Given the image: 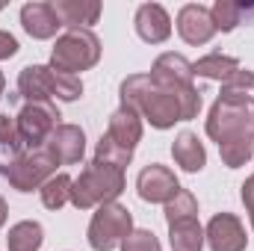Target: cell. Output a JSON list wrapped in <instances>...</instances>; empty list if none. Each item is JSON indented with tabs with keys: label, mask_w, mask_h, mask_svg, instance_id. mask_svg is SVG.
<instances>
[{
	"label": "cell",
	"mask_w": 254,
	"mask_h": 251,
	"mask_svg": "<svg viewBox=\"0 0 254 251\" xmlns=\"http://www.w3.org/2000/svg\"><path fill=\"white\" fill-rule=\"evenodd\" d=\"M71 184H74V178H68L65 172L60 175H54L45 187L39 189V195H42V204L48 207V210H63L65 204L71 201Z\"/></svg>",
	"instance_id": "23"
},
{
	"label": "cell",
	"mask_w": 254,
	"mask_h": 251,
	"mask_svg": "<svg viewBox=\"0 0 254 251\" xmlns=\"http://www.w3.org/2000/svg\"><path fill=\"white\" fill-rule=\"evenodd\" d=\"M210 18H213V27L216 33H231L243 24V3H234V0H216L213 9H210Z\"/></svg>",
	"instance_id": "24"
},
{
	"label": "cell",
	"mask_w": 254,
	"mask_h": 251,
	"mask_svg": "<svg viewBox=\"0 0 254 251\" xmlns=\"http://www.w3.org/2000/svg\"><path fill=\"white\" fill-rule=\"evenodd\" d=\"M133 27H136V36L148 45H163L172 36V18L160 3H142L136 9Z\"/></svg>",
	"instance_id": "14"
},
{
	"label": "cell",
	"mask_w": 254,
	"mask_h": 251,
	"mask_svg": "<svg viewBox=\"0 0 254 251\" xmlns=\"http://www.w3.org/2000/svg\"><path fill=\"white\" fill-rule=\"evenodd\" d=\"M6 219H9V204H6V198L0 195V228L6 225Z\"/></svg>",
	"instance_id": "33"
},
{
	"label": "cell",
	"mask_w": 254,
	"mask_h": 251,
	"mask_svg": "<svg viewBox=\"0 0 254 251\" xmlns=\"http://www.w3.org/2000/svg\"><path fill=\"white\" fill-rule=\"evenodd\" d=\"M101 63V39L92 30H65L63 36H57L54 51H51V68L60 74L77 77L80 71H89Z\"/></svg>",
	"instance_id": "4"
},
{
	"label": "cell",
	"mask_w": 254,
	"mask_h": 251,
	"mask_svg": "<svg viewBox=\"0 0 254 251\" xmlns=\"http://www.w3.org/2000/svg\"><path fill=\"white\" fill-rule=\"evenodd\" d=\"M42 243H45V228L33 219H24V222L12 225L9 234H6L9 251H39Z\"/></svg>",
	"instance_id": "21"
},
{
	"label": "cell",
	"mask_w": 254,
	"mask_h": 251,
	"mask_svg": "<svg viewBox=\"0 0 254 251\" xmlns=\"http://www.w3.org/2000/svg\"><path fill=\"white\" fill-rule=\"evenodd\" d=\"M54 12L60 18V24L68 27V30H89L92 24H98L104 6L98 0H54Z\"/></svg>",
	"instance_id": "17"
},
{
	"label": "cell",
	"mask_w": 254,
	"mask_h": 251,
	"mask_svg": "<svg viewBox=\"0 0 254 251\" xmlns=\"http://www.w3.org/2000/svg\"><path fill=\"white\" fill-rule=\"evenodd\" d=\"M133 231V213L122 204H101L89 222L86 240L95 251H113L119 249Z\"/></svg>",
	"instance_id": "6"
},
{
	"label": "cell",
	"mask_w": 254,
	"mask_h": 251,
	"mask_svg": "<svg viewBox=\"0 0 254 251\" xmlns=\"http://www.w3.org/2000/svg\"><path fill=\"white\" fill-rule=\"evenodd\" d=\"M187 219H198V198L190 189H178L172 201H166V222H187Z\"/></svg>",
	"instance_id": "26"
},
{
	"label": "cell",
	"mask_w": 254,
	"mask_h": 251,
	"mask_svg": "<svg viewBox=\"0 0 254 251\" xmlns=\"http://www.w3.org/2000/svg\"><path fill=\"white\" fill-rule=\"evenodd\" d=\"M21 136H18V122L9 113H0V148H18Z\"/></svg>",
	"instance_id": "30"
},
{
	"label": "cell",
	"mask_w": 254,
	"mask_h": 251,
	"mask_svg": "<svg viewBox=\"0 0 254 251\" xmlns=\"http://www.w3.org/2000/svg\"><path fill=\"white\" fill-rule=\"evenodd\" d=\"M45 148L54 154V160L60 166H74L86 154V133L80 125H60L45 142Z\"/></svg>",
	"instance_id": "13"
},
{
	"label": "cell",
	"mask_w": 254,
	"mask_h": 251,
	"mask_svg": "<svg viewBox=\"0 0 254 251\" xmlns=\"http://www.w3.org/2000/svg\"><path fill=\"white\" fill-rule=\"evenodd\" d=\"M240 71V60L228 57V54H207L201 57L198 63H192V74L195 77H204V80H219L225 83L231 74Z\"/></svg>",
	"instance_id": "20"
},
{
	"label": "cell",
	"mask_w": 254,
	"mask_h": 251,
	"mask_svg": "<svg viewBox=\"0 0 254 251\" xmlns=\"http://www.w3.org/2000/svg\"><path fill=\"white\" fill-rule=\"evenodd\" d=\"M240 198H243V204H246L249 216L254 219V175H249V178L243 181V187H240Z\"/></svg>",
	"instance_id": "32"
},
{
	"label": "cell",
	"mask_w": 254,
	"mask_h": 251,
	"mask_svg": "<svg viewBox=\"0 0 254 251\" xmlns=\"http://www.w3.org/2000/svg\"><path fill=\"white\" fill-rule=\"evenodd\" d=\"M252 228H254V219H252Z\"/></svg>",
	"instance_id": "36"
},
{
	"label": "cell",
	"mask_w": 254,
	"mask_h": 251,
	"mask_svg": "<svg viewBox=\"0 0 254 251\" xmlns=\"http://www.w3.org/2000/svg\"><path fill=\"white\" fill-rule=\"evenodd\" d=\"M122 251H163L160 240L154 231H145V228H133L130 237L122 243Z\"/></svg>",
	"instance_id": "29"
},
{
	"label": "cell",
	"mask_w": 254,
	"mask_h": 251,
	"mask_svg": "<svg viewBox=\"0 0 254 251\" xmlns=\"http://www.w3.org/2000/svg\"><path fill=\"white\" fill-rule=\"evenodd\" d=\"M15 54H18V39L9 30H0V63L3 60H12Z\"/></svg>",
	"instance_id": "31"
},
{
	"label": "cell",
	"mask_w": 254,
	"mask_h": 251,
	"mask_svg": "<svg viewBox=\"0 0 254 251\" xmlns=\"http://www.w3.org/2000/svg\"><path fill=\"white\" fill-rule=\"evenodd\" d=\"M252 130H254V107H252Z\"/></svg>",
	"instance_id": "35"
},
{
	"label": "cell",
	"mask_w": 254,
	"mask_h": 251,
	"mask_svg": "<svg viewBox=\"0 0 254 251\" xmlns=\"http://www.w3.org/2000/svg\"><path fill=\"white\" fill-rule=\"evenodd\" d=\"M219 157L228 169H240L254 157V136H243V139H231L219 145Z\"/></svg>",
	"instance_id": "25"
},
{
	"label": "cell",
	"mask_w": 254,
	"mask_h": 251,
	"mask_svg": "<svg viewBox=\"0 0 254 251\" xmlns=\"http://www.w3.org/2000/svg\"><path fill=\"white\" fill-rule=\"evenodd\" d=\"M107 136L113 142H119L127 151H136V145L142 142V116L133 110V107H119L113 116H110V125H107Z\"/></svg>",
	"instance_id": "16"
},
{
	"label": "cell",
	"mask_w": 254,
	"mask_h": 251,
	"mask_svg": "<svg viewBox=\"0 0 254 251\" xmlns=\"http://www.w3.org/2000/svg\"><path fill=\"white\" fill-rule=\"evenodd\" d=\"M222 101H231V104H243V107H254V71H237L231 74L225 83H222V92H219Z\"/></svg>",
	"instance_id": "22"
},
{
	"label": "cell",
	"mask_w": 254,
	"mask_h": 251,
	"mask_svg": "<svg viewBox=\"0 0 254 251\" xmlns=\"http://www.w3.org/2000/svg\"><path fill=\"white\" fill-rule=\"evenodd\" d=\"M3 92H6V77H3V71H0V98H3Z\"/></svg>",
	"instance_id": "34"
},
{
	"label": "cell",
	"mask_w": 254,
	"mask_h": 251,
	"mask_svg": "<svg viewBox=\"0 0 254 251\" xmlns=\"http://www.w3.org/2000/svg\"><path fill=\"white\" fill-rule=\"evenodd\" d=\"M175 95H178V107H181V122L198 119V113H201V89H195V83H192V86H184V89H175Z\"/></svg>",
	"instance_id": "28"
},
{
	"label": "cell",
	"mask_w": 254,
	"mask_h": 251,
	"mask_svg": "<svg viewBox=\"0 0 254 251\" xmlns=\"http://www.w3.org/2000/svg\"><path fill=\"white\" fill-rule=\"evenodd\" d=\"M122 192H125V169L92 160L71 184V204L77 210H92L101 204H113Z\"/></svg>",
	"instance_id": "2"
},
{
	"label": "cell",
	"mask_w": 254,
	"mask_h": 251,
	"mask_svg": "<svg viewBox=\"0 0 254 251\" xmlns=\"http://www.w3.org/2000/svg\"><path fill=\"white\" fill-rule=\"evenodd\" d=\"M178 189H181V184H178L175 172L169 166H160V163L145 166L139 172V178H136V192L148 204H166V201L175 198Z\"/></svg>",
	"instance_id": "10"
},
{
	"label": "cell",
	"mask_w": 254,
	"mask_h": 251,
	"mask_svg": "<svg viewBox=\"0 0 254 251\" xmlns=\"http://www.w3.org/2000/svg\"><path fill=\"white\" fill-rule=\"evenodd\" d=\"M169 243H172V251H201L207 237L198 219H187V222L169 225Z\"/></svg>",
	"instance_id": "19"
},
{
	"label": "cell",
	"mask_w": 254,
	"mask_h": 251,
	"mask_svg": "<svg viewBox=\"0 0 254 251\" xmlns=\"http://www.w3.org/2000/svg\"><path fill=\"white\" fill-rule=\"evenodd\" d=\"M178 36L187 42V45H207L213 36H216V27H213V18H210V9L201 6V3H187L181 12H178Z\"/></svg>",
	"instance_id": "12"
},
{
	"label": "cell",
	"mask_w": 254,
	"mask_h": 251,
	"mask_svg": "<svg viewBox=\"0 0 254 251\" xmlns=\"http://www.w3.org/2000/svg\"><path fill=\"white\" fill-rule=\"evenodd\" d=\"M21 27L27 30L30 39H54L60 33V18L54 12V3H45V0H36V3H24L21 6Z\"/></svg>",
	"instance_id": "15"
},
{
	"label": "cell",
	"mask_w": 254,
	"mask_h": 251,
	"mask_svg": "<svg viewBox=\"0 0 254 251\" xmlns=\"http://www.w3.org/2000/svg\"><path fill=\"white\" fill-rule=\"evenodd\" d=\"M151 80L154 86L160 89H184V86H192L195 74H192V63L184 57V54H160L154 65H151Z\"/></svg>",
	"instance_id": "11"
},
{
	"label": "cell",
	"mask_w": 254,
	"mask_h": 251,
	"mask_svg": "<svg viewBox=\"0 0 254 251\" xmlns=\"http://www.w3.org/2000/svg\"><path fill=\"white\" fill-rule=\"evenodd\" d=\"M83 95V80L60 74L51 65H27L18 74V98L27 101H77Z\"/></svg>",
	"instance_id": "3"
},
{
	"label": "cell",
	"mask_w": 254,
	"mask_h": 251,
	"mask_svg": "<svg viewBox=\"0 0 254 251\" xmlns=\"http://www.w3.org/2000/svg\"><path fill=\"white\" fill-rule=\"evenodd\" d=\"M122 104L133 107L142 122L154 127V130H169L181 122V107H178V95L175 89H160L154 86L151 74H130L119 86Z\"/></svg>",
	"instance_id": "1"
},
{
	"label": "cell",
	"mask_w": 254,
	"mask_h": 251,
	"mask_svg": "<svg viewBox=\"0 0 254 251\" xmlns=\"http://www.w3.org/2000/svg\"><path fill=\"white\" fill-rule=\"evenodd\" d=\"M204 237H207L210 251H246L249 246L246 225L234 213H216L210 225L204 228Z\"/></svg>",
	"instance_id": "9"
},
{
	"label": "cell",
	"mask_w": 254,
	"mask_h": 251,
	"mask_svg": "<svg viewBox=\"0 0 254 251\" xmlns=\"http://www.w3.org/2000/svg\"><path fill=\"white\" fill-rule=\"evenodd\" d=\"M207 136L222 145V142H231V139H243V136H254L252 130V107H243V104H231V101H222L216 98V104L210 107V116H207Z\"/></svg>",
	"instance_id": "7"
},
{
	"label": "cell",
	"mask_w": 254,
	"mask_h": 251,
	"mask_svg": "<svg viewBox=\"0 0 254 251\" xmlns=\"http://www.w3.org/2000/svg\"><path fill=\"white\" fill-rule=\"evenodd\" d=\"M95 160H101V163H110V166H116V169H127V166H130V160H133V151L122 148L119 142H113V139L104 133V136L98 139Z\"/></svg>",
	"instance_id": "27"
},
{
	"label": "cell",
	"mask_w": 254,
	"mask_h": 251,
	"mask_svg": "<svg viewBox=\"0 0 254 251\" xmlns=\"http://www.w3.org/2000/svg\"><path fill=\"white\" fill-rule=\"evenodd\" d=\"M57 160L54 154L42 145V148H30L27 154H18L9 163H0V178H6L18 192H33L42 189L54 175H57Z\"/></svg>",
	"instance_id": "5"
},
{
	"label": "cell",
	"mask_w": 254,
	"mask_h": 251,
	"mask_svg": "<svg viewBox=\"0 0 254 251\" xmlns=\"http://www.w3.org/2000/svg\"><path fill=\"white\" fill-rule=\"evenodd\" d=\"M60 110L54 101H27L21 107V113L15 116L18 122V136H21V145H30V148H42L51 133L60 127Z\"/></svg>",
	"instance_id": "8"
},
{
	"label": "cell",
	"mask_w": 254,
	"mask_h": 251,
	"mask_svg": "<svg viewBox=\"0 0 254 251\" xmlns=\"http://www.w3.org/2000/svg\"><path fill=\"white\" fill-rule=\"evenodd\" d=\"M172 157H175V163L184 169V172H201L204 166H207V148L201 145V139L192 133V130H181L178 136H175V142H172Z\"/></svg>",
	"instance_id": "18"
}]
</instances>
